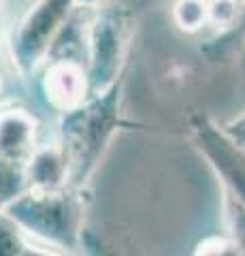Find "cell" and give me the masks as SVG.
Masks as SVG:
<instances>
[{"instance_id": "1", "label": "cell", "mask_w": 245, "mask_h": 256, "mask_svg": "<svg viewBox=\"0 0 245 256\" xmlns=\"http://www.w3.org/2000/svg\"><path fill=\"white\" fill-rule=\"evenodd\" d=\"M122 92L124 82H117L105 92L92 94L77 109L60 114L56 143L66 158L68 188L85 190L122 128Z\"/></svg>"}, {"instance_id": "2", "label": "cell", "mask_w": 245, "mask_h": 256, "mask_svg": "<svg viewBox=\"0 0 245 256\" xmlns=\"http://www.w3.org/2000/svg\"><path fill=\"white\" fill-rule=\"evenodd\" d=\"M83 192L85 190L75 188H28L2 212L23 230L30 242L62 254H77L85 226Z\"/></svg>"}, {"instance_id": "3", "label": "cell", "mask_w": 245, "mask_h": 256, "mask_svg": "<svg viewBox=\"0 0 245 256\" xmlns=\"http://www.w3.org/2000/svg\"><path fill=\"white\" fill-rule=\"evenodd\" d=\"M128 18L117 2L90 9L83 30L85 73L92 94L105 92L122 82V66L128 50Z\"/></svg>"}, {"instance_id": "4", "label": "cell", "mask_w": 245, "mask_h": 256, "mask_svg": "<svg viewBox=\"0 0 245 256\" xmlns=\"http://www.w3.org/2000/svg\"><path fill=\"white\" fill-rule=\"evenodd\" d=\"M41 79V88L45 100L58 114L73 111L92 96L90 79L85 73L83 62L75 58H58L47 60Z\"/></svg>"}, {"instance_id": "5", "label": "cell", "mask_w": 245, "mask_h": 256, "mask_svg": "<svg viewBox=\"0 0 245 256\" xmlns=\"http://www.w3.org/2000/svg\"><path fill=\"white\" fill-rule=\"evenodd\" d=\"M36 148L34 116L19 107L0 111V158L28 169Z\"/></svg>"}, {"instance_id": "6", "label": "cell", "mask_w": 245, "mask_h": 256, "mask_svg": "<svg viewBox=\"0 0 245 256\" xmlns=\"http://www.w3.org/2000/svg\"><path fill=\"white\" fill-rule=\"evenodd\" d=\"M173 20L184 32H199L209 26V0H177L173 4Z\"/></svg>"}, {"instance_id": "7", "label": "cell", "mask_w": 245, "mask_h": 256, "mask_svg": "<svg viewBox=\"0 0 245 256\" xmlns=\"http://www.w3.org/2000/svg\"><path fill=\"white\" fill-rule=\"evenodd\" d=\"M28 190L26 166L0 158V212Z\"/></svg>"}, {"instance_id": "8", "label": "cell", "mask_w": 245, "mask_h": 256, "mask_svg": "<svg viewBox=\"0 0 245 256\" xmlns=\"http://www.w3.org/2000/svg\"><path fill=\"white\" fill-rule=\"evenodd\" d=\"M222 210H224V222L228 228V239L239 248L241 256H245V207L235 201L231 194L222 192Z\"/></svg>"}, {"instance_id": "9", "label": "cell", "mask_w": 245, "mask_h": 256, "mask_svg": "<svg viewBox=\"0 0 245 256\" xmlns=\"http://www.w3.org/2000/svg\"><path fill=\"white\" fill-rule=\"evenodd\" d=\"M245 41V0H239V13H237V20L233 24L231 30L222 32V34H216L211 38L209 52L216 56H224L235 52L239 45H243Z\"/></svg>"}, {"instance_id": "10", "label": "cell", "mask_w": 245, "mask_h": 256, "mask_svg": "<svg viewBox=\"0 0 245 256\" xmlns=\"http://www.w3.org/2000/svg\"><path fill=\"white\" fill-rule=\"evenodd\" d=\"M30 239L4 212H0V256H21Z\"/></svg>"}, {"instance_id": "11", "label": "cell", "mask_w": 245, "mask_h": 256, "mask_svg": "<svg viewBox=\"0 0 245 256\" xmlns=\"http://www.w3.org/2000/svg\"><path fill=\"white\" fill-rule=\"evenodd\" d=\"M194 256H241V252L228 237H209L196 246Z\"/></svg>"}, {"instance_id": "12", "label": "cell", "mask_w": 245, "mask_h": 256, "mask_svg": "<svg viewBox=\"0 0 245 256\" xmlns=\"http://www.w3.org/2000/svg\"><path fill=\"white\" fill-rule=\"evenodd\" d=\"M220 130L231 141V146L239 152V154L245 156V111L241 116H235L231 120H226L224 124H220Z\"/></svg>"}, {"instance_id": "13", "label": "cell", "mask_w": 245, "mask_h": 256, "mask_svg": "<svg viewBox=\"0 0 245 256\" xmlns=\"http://www.w3.org/2000/svg\"><path fill=\"white\" fill-rule=\"evenodd\" d=\"M21 256H66V254H62L58 250H51V248H45V246H38L34 242H30Z\"/></svg>"}, {"instance_id": "14", "label": "cell", "mask_w": 245, "mask_h": 256, "mask_svg": "<svg viewBox=\"0 0 245 256\" xmlns=\"http://www.w3.org/2000/svg\"><path fill=\"white\" fill-rule=\"evenodd\" d=\"M75 4V9L79 11H88V9H98L102 4H109V2H117V0H70Z\"/></svg>"}]
</instances>
